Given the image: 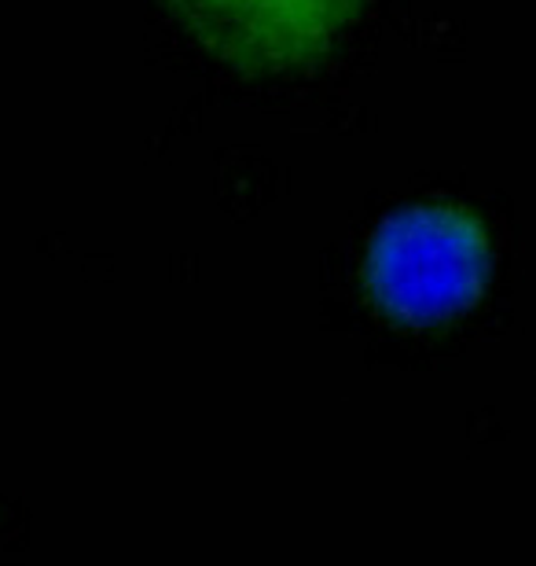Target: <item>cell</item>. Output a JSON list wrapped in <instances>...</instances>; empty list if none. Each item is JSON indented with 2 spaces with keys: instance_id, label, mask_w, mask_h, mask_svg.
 Masks as SVG:
<instances>
[{
  "instance_id": "1",
  "label": "cell",
  "mask_w": 536,
  "mask_h": 566,
  "mask_svg": "<svg viewBox=\"0 0 536 566\" xmlns=\"http://www.w3.org/2000/svg\"><path fill=\"white\" fill-rule=\"evenodd\" d=\"M488 235L460 202L430 199L390 213L364 251V287L386 321L433 327L466 313L488 280Z\"/></svg>"
},
{
  "instance_id": "2",
  "label": "cell",
  "mask_w": 536,
  "mask_h": 566,
  "mask_svg": "<svg viewBox=\"0 0 536 566\" xmlns=\"http://www.w3.org/2000/svg\"><path fill=\"white\" fill-rule=\"evenodd\" d=\"M191 38L246 77L305 71L327 60L368 0H166Z\"/></svg>"
}]
</instances>
